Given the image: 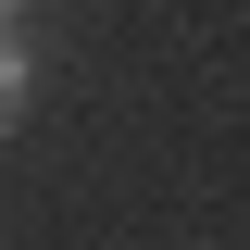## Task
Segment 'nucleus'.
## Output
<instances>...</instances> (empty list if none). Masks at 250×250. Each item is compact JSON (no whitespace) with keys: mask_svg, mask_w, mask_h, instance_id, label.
<instances>
[{"mask_svg":"<svg viewBox=\"0 0 250 250\" xmlns=\"http://www.w3.org/2000/svg\"><path fill=\"white\" fill-rule=\"evenodd\" d=\"M0 25H25V0H0Z\"/></svg>","mask_w":250,"mask_h":250,"instance_id":"obj_2","label":"nucleus"},{"mask_svg":"<svg viewBox=\"0 0 250 250\" xmlns=\"http://www.w3.org/2000/svg\"><path fill=\"white\" fill-rule=\"evenodd\" d=\"M25 100H38V50L0 25V125H25Z\"/></svg>","mask_w":250,"mask_h":250,"instance_id":"obj_1","label":"nucleus"}]
</instances>
